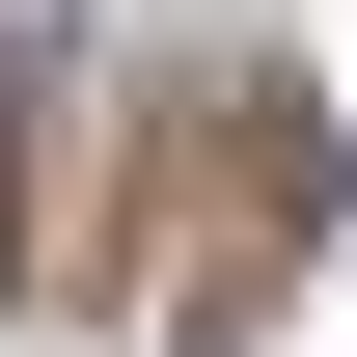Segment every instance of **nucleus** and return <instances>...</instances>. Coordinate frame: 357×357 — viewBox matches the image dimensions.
Wrapping results in <instances>:
<instances>
[{"instance_id":"f257e3e1","label":"nucleus","mask_w":357,"mask_h":357,"mask_svg":"<svg viewBox=\"0 0 357 357\" xmlns=\"http://www.w3.org/2000/svg\"><path fill=\"white\" fill-rule=\"evenodd\" d=\"M0 248H28V220H0Z\"/></svg>"}]
</instances>
